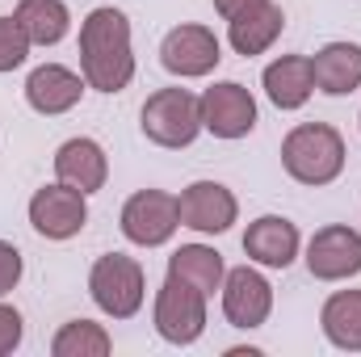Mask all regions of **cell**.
I'll use <instances>...</instances> for the list:
<instances>
[{"label": "cell", "instance_id": "obj_23", "mask_svg": "<svg viewBox=\"0 0 361 357\" xmlns=\"http://www.w3.org/2000/svg\"><path fill=\"white\" fill-rule=\"evenodd\" d=\"M30 38H25V30H21V21L17 17H0V72H13V68H21L25 59H30Z\"/></svg>", "mask_w": 361, "mask_h": 357}, {"label": "cell", "instance_id": "obj_8", "mask_svg": "<svg viewBox=\"0 0 361 357\" xmlns=\"http://www.w3.org/2000/svg\"><path fill=\"white\" fill-rule=\"evenodd\" d=\"M202 131L214 139H244L257 131V101L240 80H219L202 92Z\"/></svg>", "mask_w": 361, "mask_h": 357}, {"label": "cell", "instance_id": "obj_14", "mask_svg": "<svg viewBox=\"0 0 361 357\" xmlns=\"http://www.w3.org/2000/svg\"><path fill=\"white\" fill-rule=\"evenodd\" d=\"M298 248H302V236H298V227H294L290 219H281V214H261V219L248 223V231H244V253H248V261H257V265H265V269H290L294 257H298Z\"/></svg>", "mask_w": 361, "mask_h": 357}, {"label": "cell", "instance_id": "obj_22", "mask_svg": "<svg viewBox=\"0 0 361 357\" xmlns=\"http://www.w3.org/2000/svg\"><path fill=\"white\" fill-rule=\"evenodd\" d=\"M109 349H114V337L101 324H92V320L63 324L55 332V341H51V353L55 357H109Z\"/></svg>", "mask_w": 361, "mask_h": 357}, {"label": "cell", "instance_id": "obj_18", "mask_svg": "<svg viewBox=\"0 0 361 357\" xmlns=\"http://www.w3.org/2000/svg\"><path fill=\"white\" fill-rule=\"evenodd\" d=\"M315 89L328 97H349L361 89V47L357 42H328L311 59Z\"/></svg>", "mask_w": 361, "mask_h": 357}, {"label": "cell", "instance_id": "obj_1", "mask_svg": "<svg viewBox=\"0 0 361 357\" xmlns=\"http://www.w3.org/2000/svg\"><path fill=\"white\" fill-rule=\"evenodd\" d=\"M80 76L97 92H122L135 80L130 21L122 8H92L80 21Z\"/></svg>", "mask_w": 361, "mask_h": 357}, {"label": "cell", "instance_id": "obj_24", "mask_svg": "<svg viewBox=\"0 0 361 357\" xmlns=\"http://www.w3.org/2000/svg\"><path fill=\"white\" fill-rule=\"evenodd\" d=\"M21 337H25L21 311H17V307H8V303H0V357L13 353V349L21 345Z\"/></svg>", "mask_w": 361, "mask_h": 357}, {"label": "cell", "instance_id": "obj_26", "mask_svg": "<svg viewBox=\"0 0 361 357\" xmlns=\"http://www.w3.org/2000/svg\"><path fill=\"white\" fill-rule=\"evenodd\" d=\"M252 4H261V0H214V13H219L223 21H231L235 13H244V8H252Z\"/></svg>", "mask_w": 361, "mask_h": 357}, {"label": "cell", "instance_id": "obj_15", "mask_svg": "<svg viewBox=\"0 0 361 357\" xmlns=\"http://www.w3.org/2000/svg\"><path fill=\"white\" fill-rule=\"evenodd\" d=\"M281 30H286L281 4L277 0H261V4H252V8H244V13H235L227 21V42H231L235 55L252 59V55H265L269 51L273 42L281 38Z\"/></svg>", "mask_w": 361, "mask_h": 357}, {"label": "cell", "instance_id": "obj_17", "mask_svg": "<svg viewBox=\"0 0 361 357\" xmlns=\"http://www.w3.org/2000/svg\"><path fill=\"white\" fill-rule=\"evenodd\" d=\"M261 85H265V97L277 109H302L315 92V68L307 55H281L265 68Z\"/></svg>", "mask_w": 361, "mask_h": 357}, {"label": "cell", "instance_id": "obj_12", "mask_svg": "<svg viewBox=\"0 0 361 357\" xmlns=\"http://www.w3.org/2000/svg\"><path fill=\"white\" fill-rule=\"evenodd\" d=\"M307 269L319 282H345L361 273V231L345 223H328L307 244Z\"/></svg>", "mask_w": 361, "mask_h": 357}, {"label": "cell", "instance_id": "obj_5", "mask_svg": "<svg viewBox=\"0 0 361 357\" xmlns=\"http://www.w3.org/2000/svg\"><path fill=\"white\" fill-rule=\"evenodd\" d=\"M152 320H156V332H160L169 345H193V341L206 332V294L169 273L164 286L156 290Z\"/></svg>", "mask_w": 361, "mask_h": 357}, {"label": "cell", "instance_id": "obj_19", "mask_svg": "<svg viewBox=\"0 0 361 357\" xmlns=\"http://www.w3.org/2000/svg\"><path fill=\"white\" fill-rule=\"evenodd\" d=\"M169 273L189 282L193 290H202L206 298L214 290H223V277H227V265H223V253L206 248V244H180L177 253L169 257Z\"/></svg>", "mask_w": 361, "mask_h": 357}, {"label": "cell", "instance_id": "obj_6", "mask_svg": "<svg viewBox=\"0 0 361 357\" xmlns=\"http://www.w3.org/2000/svg\"><path fill=\"white\" fill-rule=\"evenodd\" d=\"M180 227V210L177 198L164 189H139L126 198L122 206V236L139 248H160L177 236Z\"/></svg>", "mask_w": 361, "mask_h": 357}, {"label": "cell", "instance_id": "obj_10", "mask_svg": "<svg viewBox=\"0 0 361 357\" xmlns=\"http://www.w3.org/2000/svg\"><path fill=\"white\" fill-rule=\"evenodd\" d=\"M223 59V47L214 38V30L206 25H177L164 34L160 42V63L164 72H173L180 80H197V76H210Z\"/></svg>", "mask_w": 361, "mask_h": 357}, {"label": "cell", "instance_id": "obj_4", "mask_svg": "<svg viewBox=\"0 0 361 357\" xmlns=\"http://www.w3.org/2000/svg\"><path fill=\"white\" fill-rule=\"evenodd\" d=\"M139 126L156 147H189L202 135V97L189 89H156L143 101Z\"/></svg>", "mask_w": 361, "mask_h": 357}, {"label": "cell", "instance_id": "obj_20", "mask_svg": "<svg viewBox=\"0 0 361 357\" xmlns=\"http://www.w3.org/2000/svg\"><path fill=\"white\" fill-rule=\"evenodd\" d=\"M319 328L336 349L361 353V290H336L319 311Z\"/></svg>", "mask_w": 361, "mask_h": 357}, {"label": "cell", "instance_id": "obj_7", "mask_svg": "<svg viewBox=\"0 0 361 357\" xmlns=\"http://www.w3.org/2000/svg\"><path fill=\"white\" fill-rule=\"evenodd\" d=\"M30 223L38 236L47 240H72L85 231L89 223V193H80L76 185L68 181H55V185H42L34 198H30Z\"/></svg>", "mask_w": 361, "mask_h": 357}, {"label": "cell", "instance_id": "obj_9", "mask_svg": "<svg viewBox=\"0 0 361 357\" xmlns=\"http://www.w3.org/2000/svg\"><path fill=\"white\" fill-rule=\"evenodd\" d=\"M180 210V227L197 231V236H223L235 219H240V202L227 185L219 181H193L185 185L177 198Z\"/></svg>", "mask_w": 361, "mask_h": 357}, {"label": "cell", "instance_id": "obj_11", "mask_svg": "<svg viewBox=\"0 0 361 357\" xmlns=\"http://www.w3.org/2000/svg\"><path fill=\"white\" fill-rule=\"evenodd\" d=\"M269 311H273L269 277L252 265L227 269V277H223V315H227V324L252 332L269 320Z\"/></svg>", "mask_w": 361, "mask_h": 357}, {"label": "cell", "instance_id": "obj_25", "mask_svg": "<svg viewBox=\"0 0 361 357\" xmlns=\"http://www.w3.org/2000/svg\"><path fill=\"white\" fill-rule=\"evenodd\" d=\"M17 282H21V253H17L8 240H0V298H4Z\"/></svg>", "mask_w": 361, "mask_h": 357}, {"label": "cell", "instance_id": "obj_3", "mask_svg": "<svg viewBox=\"0 0 361 357\" xmlns=\"http://www.w3.org/2000/svg\"><path fill=\"white\" fill-rule=\"evenodd\" d=\"M89 294L109 320H130V315H139V307H143V298H147L143 265H139L135 257H122V253L97 257L92 269H89Z\"/></svg>", "mask_w": 361, "mask_h": 357}, {"label": "cell", "instance_id": "obj_2", "mask_svg": "<svg viewBox=\"0 0 361 357\" xmlns=\"http://www.w3.org/2000/svg\"><path fill=\"white\" fill-rule=\"evenodd\" d=\"M345 139L328 122H298L281 139V169L298 185H332L345 173Z\"/></svg>", "mask_w": 361, "mask_h": 357}, {"label": "cell", "instance_id": "obj_21", "mask_svg": "<svg viewBox=\"0 0 361 357\" xmlns=\"http://www.w3.org/2000/svg\"><path fill=\"white\" fill-rule=\"evenodd\" d=\"M13 17L21 21L25 38H30L34 47H55V42H63L68 30H72V13H68L63 0H21V4L13 8Z\"/></svg>", "mask_w": 361, "mask_h": 357}, {"label": "cell", "instance_id": "obj_13", "mask_svg": "<svg viewBox=\"0 0 361 357\" xmlns=\"http://www.w3.org/2000/svg\"><path fill=\"white\" fill-rule=\"evenodd\" d=\"M85 89H89L85 76H76V72L63 68V63H42V68H34V72L25 76V101H30V109H34V114H47V118L76 109L80 97H85Z\"/></svg>", "mask_w": 361, "mask_h": 357}, {"label": "cell", "instance_id": "obj_16", "mask_svg": "<svg viewBox=\"0 0 361 357\" xmlns=\"http://www.w3.org/2000/svg\"><path fill=\"white\" fill-rule=\"evenodd\" d=\"M55 177L68 181V185H76L80 193H97V189H105V181H109L105 147H101L97 139H85V135L68 139V143L55 152Z\"/></svg>", "mask_w": 361, "mask_h": 357}]
</instances>
